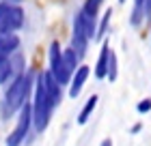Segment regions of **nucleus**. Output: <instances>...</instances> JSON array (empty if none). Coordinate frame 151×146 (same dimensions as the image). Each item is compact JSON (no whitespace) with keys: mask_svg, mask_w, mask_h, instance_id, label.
Returning a JSON list of instances; mask_svg holds the SVG:
<instances>
[{"mask_svg":"<svg viewBox=\"0 0 151 146\" xmlns=\"http://www.w3.org/2000/svg\"><path fill=\"white\" fill-rule=\"evenodd\" d=\"M101 146H112V140H110V137H106V140L101 142Z\"/></svg>","mask_w":151,"mask_h":146,"instance_id":"obj_20","label":"nucleus"},{"mask_svg":"<svg viewBox=\"0 0 151 146\" xmlns=\"http://www.w3.org/2000/svg\"><path fill=\"white\" fill-rule=\"evenodd\" d=\"M30 122H32V103L26 101L22 105V110H19L17 127L9 133V137H6V146H19L22 144L26 133H28V129H30Z\"/></svg>","mask_w":151,"mask_h":146,"instance_id":"obj_4","label":"nucleus"},{"mask_svg":"<svg viewBox=\"0 0 151 146\" xmlns=\"http://www.w3.org/2000/svg\"><path fill=\"white\" fill-rule=\"evenodd\" d=\"M151 110V99H142V101H138V105H136V112L138 114H147Z\"/></svg>","mask_w":151,"mask_h":146,"instance_id":"obj_17","label":"nucleus"},{"mask_svg":"<svg viewBox=\"0 0 151 146\" xmlns=\"http://www.w3.org/2000/svg\"><path fill=\"white\" fill-rule=\"evenodd\" d=\"M50 71L52 75L58 80L60 86L69 84L71 82V71L67 69L65 60H63V52H60V45L58 43H52L50 45Z\"/></svg>","mask_w":151,"mask_h":146,"instance_id":"obj_5","label":"nucleus"},{"mask_svg":"<svg viewBox=\"0 0 151 146\" xmlns=\"http://www.w3.org/2000/svg\"><path fill=\"white\" fill-rule=\"evenodd\" d=\"M43 82H45L47 95L52 97V103H54V105H58L60 99H63V93H60V84H58V80L52 75V71H45V73H43Z\"/></svg>","mask_w":151,"mask_h":146,"instance_id":"obj_9","label":"nucleus"},{"mask_svg":"<svg viewBox=\"0 0 151 146\" xmlns=\"http://www.w3.org/2000/svg\"><path fill=\"white\" fill-rule=\"evenodd\" d=\"M24 24V11L15 4L0 2V37L9 32H15Z\"/></svg>","mask_w":151,"mask_h":146,"instance_id":"obj_3","label":"nucleus"},{"mask_svg":"<svg viewBox=\"0 0 151 146\" xmlns=\"http://www.w3.org/2000/svg\"><path fill=\"white\" fill-rule=\"evenodd\" d=\"M19 47V39L15 32H9V34H2L0 37V58H9L17 52Z\"/></svg>","mask_w":151,"mask_h":146,"instance_id":"obj_8","label":"nucleus"},{"mask_svg":"<svg viewBox=\"0 0 151 146\" xmlns=\"http://www.w3.org/2000/svg\"><path fill=\"white\" fill-rule=\"evenodd\" d=\"M78 54H76V50L73 47H69V50H65L63 52V60H65V65H67V69H69V71L73 73L76 69H78Z\"/></svg>","mask_w":151,"mask_h":146,"instance_id":"obj_14","label":"nucleus"},{"mask_svg":"<svg viewBox=\"0 0 151 146\" xmlns=\"http://www.w3.org/2000/svg\"><path fill=\"white\" fill-rule=\"evenodd\" d=\"M73 22H78V24H80V28L86 32V37H88V39H95V34H97L95 30H97V28H95V17H93V15H88V13L80 11L78 15H76Z\"/></svg>","mask_w":151,"mask_h":146,"instance_id":"obj_11","label":"nucleus"},{"mask_svg":"<svg viewBox=\"0 0 151 146\" xmlns=\"http://www.w3.org/2000/svg\"><path fill=\"white\" fill-rule=\"evenodd\" d=\"M88 73H91V69H88L86 65H80V67L73 71V78H71V82H69V97H73V99H76V97L80 95V90H82V86H84Z\"/></svg>","mask_w":151,"mask_h":146,"instance_id":"obj_6","label":"nucleus"},{"mask_svg":"<svg viewBox=\"0 0 151 146\" xmlns=\"http://www.w3.org/2000/svg\"><path fill=\"white\" fill-rule=\"evenodd\" d=\"M119 2H121V4H123V2H125V0H119Z\"/></svg>","mask_w":151,"mask_h":146,"instance_id":"obj_21","label":"nucleus"},{"mask_svg":"<svg viewBox=\"0 0 151 146\" xmlns=\"http://www.w3.org/2000/svg\"><path fill=\"white\" fill-rule=\"evenodd\" d=\"M52 110H54V103H52V97L47 95L43 73H41L39 80L35 82V99H32V125L37 131H43L50 125Z\"/></svg>","mask_w":151,"mask_h":146,"instance_id":"obj_2","label":"nucleus"},{"mask_svg":"<svg viewBox=\"0 0 151 146\" xmlns=\"http://www.w3.org/2000/svg\"><path fill=\"white\" fill-rule=\"evenodd\" d=\"M108 56H110V45L104 43L101 52H99V58H97V65H95V78L97 80H104L108 73Z\"/></svg>","mask_w":151,"mask_h":146,"instance_id":"obj_10","label":"nucleus"},{"mask_svg":"<svg viewBox=\"0 0 151 146\" xmlns=\"http://www.w3.org/2000/svg\"><path fill=\"white\" fill-rule=\"evenodd\" d=\"M88 39L86 37V32L80 28V24L78 22H73V34H71V47L76 50V54H78V56L82 58L84 56V52H86V45H88Z\"/></svg>","mask_w":151,"mask_h":146,"instance_id":"obj_7","label":"nucleus"},{"mask_svg":"<svg viewBox=\"0 0 151 146\" xmlns=\"http://www.w3.org/2000/svg\"><path fill=\"white\" fill-rule=\"evenodd\" d=\"M142 6H145V15H147V19H151V0H142Z\"/></svg>","mask_w":151,"mask_h":146,"instance_id":"obj_19","label":"nucleus"},{"mask_svg":"<svg viewBox=\"0 0 151 146\" xmlns=\"http://www.w3.org/2000/svg\"><path fill=\"white\" fill-rule=\"evenodd\" d=\"M30 86H32V73L15 75V80L6 88V95L2 97V103H0V116H2L4 120L13 118V114L22 110V105L26 103V99H28Z\"/></svg>","mask_w":151,"mask_h":146,"instance_id":"obj_1","label":"nucleus"},{"mask_svg":"<svg viewBox=\"0 0 151 146\" xmlns=\"http://www.w3.org/2000/svg\"><path fill=\"white\" fill-rule=\"evenodd\" d=\"M101 2H104V0H86V2H84V6H82V11L95 17V15L99 13V9H101Z\"/></svg>","mask_w":151,"mask_h":146,"instance_id":"obj_15","label":"nucleus"},{"mask_svg":"<svg viewBox=\"0 0 151 146\" xmlns=\"http://www.w3.org/2000/svg\"><path fill=\"white\" fill-rule=\"evenodd\" d=\"M110 13H112L110 9L106 11V15H104V19H101V24H99V32L95 34V37H101V34L106 32V28H108V22H110Z\"/></svg>","mask_w":151,"mask_h":146,"instance_id":"obj_18","label":"nucleus"},{"mask_svg":"<svg viewBox=\"0 0 151 146\" xmlns=\"http://www.w3.org/2000/svg\"><path fill=\"white\" fill-rule=\"evenodd\" d=\"M13 75H17V73H15V67H13V62H11V56L0 58V84H6Z\"/></svg>","mask_w":151,"mask_h":146,"instance_id":"obj_13","label":"nucleus"},{"mask_svg":"<svg viewBox=\"0 0 151 146\" xmlns=\"http://www.w3.org/2000/svg\"><path fill=\"white\" fill-rule=\"evenodd\" d=\"M106 78L114 82L116 80V54L110 52V56H108V73H106Z\"/></svg>","mask_w":151,"mask_h":146,"instance_id":"obj_16","label":"nucleus"},{"mask_svg":"<svg viewBox=\"0 0 151 146\" xmlns=\"http://www.w3.org/2000/svg\"><path fill=\"white\" fill-rule=\"evenodd\" d=\"M97 101H99V97L97 95H91L88 97V101L84 103V108H82V112L78 114V125H84L88 118H91V114H93V110L97 108Z\"/></svg>","mask_w":151,"mask_h":146,"instance_id":"obj_12","label":"nucleus"}]
</instances>
